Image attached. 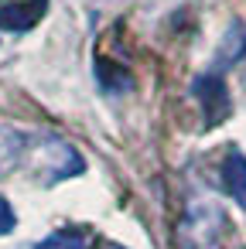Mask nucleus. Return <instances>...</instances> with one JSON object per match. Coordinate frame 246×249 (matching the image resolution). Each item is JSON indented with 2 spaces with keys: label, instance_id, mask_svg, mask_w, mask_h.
Masks as SVG:
<instances>
[{
  "label": "nucleus",
  "instance_id": "nucleus-7",
  "mask_svg": "<svg viewBox=\"0 0 246 249\" xmlns=\"http://www.w3.org/2000/svg\"><path fill=\"white\" fill-rule=\"evenodd\" d=\"M103 249H123V246H113V242H110V246H103Z\"/></svg>",
  "mask_w": 246,
  "mask_h": 249
},
{
  "label": "nucleus",
  "instance_id": "nucleus-5",
  "mask_svg": "<svg viewBox=\"0 0 246 249\" xmlns=\"http://www.w3.org/2000/svg\"><path fill=\"white\" fill-rule=\"evenodd\" d=\"M35 249H89V235L82 229H55Z\"/></svg>",
  "mask_w": 246,
  "mask_h": 249
},
{
  "label": "nucleus",
  "instance_id": "nucleus-3",
  "mask_svg": "<svg viewBox=\"0 0 246 249\" xmlns=\"http://www.w3.org/2000/svg\"><path fill=\"white\" fill-rule=\"evenodd\" d=\"M219 181H222V191L246 212V154L243 150H229L219 164Z\"/></svg>",
  "mask_w": 246,
  "mask_h": 249
},
{
  "label": "nucleus",
  "instance_id": "nucleus-6",
  "mask_svg": "<svg viewBox=\"0 0 246 249\" xmlns=\"http://www.w3.org/2000/svg\"><path fill=\"white\" fill-rule=\"evenodd\" d=\"M14 225H18V215H14L11 201H7V198H0V235L14 232Z\"/></svg>",
  "mask_w": 246,
  "mask_h": 249
},
{
  "label": "nucleus",
  "instance_id": "nucleus-4",
  "mask_svg": "<svg viewBox=\"0 0 246 249\" xmlns=\"http://www.w3.org/2000/svg\"><path fill=\"white\" fill-rule=\"evenodd\" d=\"M246 58V28L243 24H236L229 35H226V41L219 45V58H215V72H222L226 75V69L229 65H236V62H243Z\"/></svg>",
  "mask_w": 246,
  "mask_h": 249
},
{
  "label": "nucleus",
  "instance_id": "nucleus-1",
  "mask_svg": "<svg viewBox=\"0 0 246 249\" xmlns=\"http://www.w3.org/2000/svg\"><path fill=\"white\" fill-rule=\"evenodd\" d=\"M191 96L198 99L202 113H205V123L215 126L229 116V89H226V75L222 72H205L191 82Z\"/></svg>",
  "mask_w": 246,
  "mask_h": 249
},
{
  "label": "nucleus",
  "instance_id": "nucleus-2",
  "mask_svg": "<svg viewBox=\"0 0 246 249\" xmlns=\"http://www.w3.org/2000/svg\"><path fill=\"white\" fill-rule=\"evenodd\" d=\"M48 7V0H11L0 7V31H31Z\"/></svg>",
  "mask_w": 246,
  "mask_h": 249
}]
</instances>
